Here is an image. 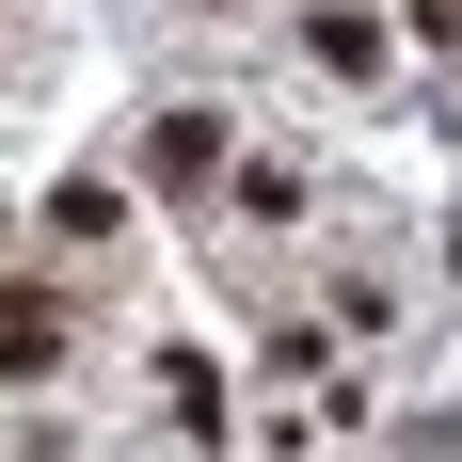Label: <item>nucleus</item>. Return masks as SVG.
Listing matches in <instances>:
<instances>
[{
    "label": "nucleus",
    "mask_w": 462,
    "mask_h": 462,
    "mask_svg": "<svg viewBox=\"0 0 462 462\" xmlns=\"http://www.w3.org/2000/svg\"><path fill=\"white\" fill-rule=\"evenodd\" d=\"M303 48H319L335 80H383V16H351V0H319V16H303Z\"/></svg>",
    "instance_id": "20e7f679"
},
{
    "label": "nucleus",
    "mask_w": 462,
    "mask_h": 462,
    "mask_svg": "<svg viewBox=\"0 0 462 462\" xmlns=\"http://www.w3.org/2000/svg\"><path fill=\"white\" fill-rule=\"evenodd\" d=\"M208 160H224V112H160L143 176H160V191H208Z\"/></svg>",
    "instance_id": "7ed1b4c3"
},
{
    "label": "nucleus",
    "mask_w": 462,
    "mask_h": 462,
    "mask_svg": "<svg viewBox=\"0 0 462 462\" xmlns=\"http://www.w3.org/2000/svg\"><path fill=\"white\" fill-rule=\"evenodd\" d=\"M80 351V319H64V287H0V383H32Z\"/></svg>",
    "instance_id": "f257e3e1"
},
{
    "label": "nucleus",
    "mask_w": 462,
    "mask_h": 462,
    "mask_svg": "<svg viewBox=\"0 0 462 462\" xmlns=\"http://www.w3.org/2000/svg\"><path fill=\"white\" fill-rule=\"evenodd\" d=\"M239 224H319V160L255 143V160H239Z\"/></svg>",
    "instance_id": "f03ea898"
}]
</instances>
